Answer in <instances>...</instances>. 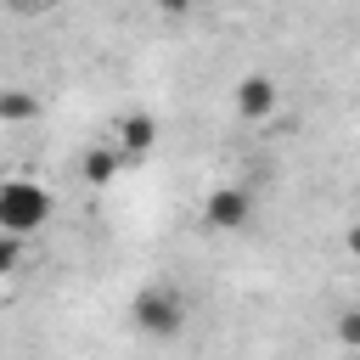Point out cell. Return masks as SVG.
I'll return each mask as SVG.
<instances>
[{
  "mask_svg": "<svg viewBox=\"0 0 360 360\" xmlns=\"http://www.w3.org/2000/svg\"><path fill=\"white\" fill-rule=\"evenodd\" d=\"M197 6H202V0H158L163 17H186V11H197Z\"/></svg>",
  "mask_w": 360,
  "mask_h": 360,
  "instance_id": "30bf717a",
  "label": "cell"
},
{
  "mask_svg": "<svg viewBox=\"0 0 360 360\" xmlns=\"http://www.w3.org/2000/svg\"><path fill=\"white\" fill-rule=\"evenodd\" d=\"M248 219H253L248 186H214L202 197V231H248Z\"/></svg>",
  "mask_w": 360,
  "mask_h": 360,
  "instance_id": "3957f363",
  "label": "cell"
},
{
  "mask_svg": "<svg viewBox=\"0 0 360 360\" xmlns=\"http://www.w3.org/2000/svg\"><path fill=\"white\" fill-rule=\"evenodd\" d=\"M231 101H236V118L264 124V118H276V107H281V84H276L270 73H242L236 90H231Z\"/></svg>",
  "mask_w": 360,
  "mask_h": 360,
  "instance_id": "277c9868",
  "label": "cell"
},
{
  "mask_svg": "<svg viewBox=\"0 0 360 360\" xmlns=\"http://www.w3.org/2000/svg\"><path fill=\"white\" fill-rule=\"evenodd\" d=\"M39 112H45V101L28 84H6L0 90V124H34Z\"/></svg>",
  "mask_w": 360,
  "mask_h": 360,
  "instance_id": "52a82bcc",
  "label": "cell"
},
{
  "mask_svg": "<svg viewBox=\"0 0 360 360\" xmlns=\"http://www.w3.org/2000/svg\"><path fill=\"white\" fill-rule=\"evenodd\" d=\"M11 6H17V11H56L62 0H11Z\"/></svg>",
  "mask_w": 360,
  "mask_h": 360,
  "instance_id": "8fae6325",
  "label": "cell"
},
{
  "mask_svg": "<svg viewBox=\"0 0 360 360\" xmlns=\"http://www.w3.org/2000/svg\"><path fill=\"white\" fill-rule=\"evenodd\" d=\"M129 326L141 332V338H180L186 332V292L180 287H169V281H152V287H141L135 298H129Z\"/></svg>",
  "mask_w": 360,
  "mask_h": 360,
  "instance_id": "7a4b0ae2",
  "label": "cell"
},
{
  "mask_svg": "<svg viewBox=\"0 0 360 360\" xmlns=\"http://www.w3.org/2000/svg\"><path fill=\"white\" fill-rule=\"evenodd\" d=\"M17 270H22V236H6L0 231V281L17 276Z\"/></svg>",
  "mask_w": 360,
  "mask_h": 360,
  "instance_id": "9c48e42d",
  "label": "cell"
},
{
  "mask_svg": "<svg viewBox=\"0 0 360 360\" xmlns=\"http://www.w3.org/2000/svg\"><path fill=\"white\" fill-rule=\"evenodd\" d=\"M338 343H343L349 354H360V304H349V309L338 315Z\"/></svg>",
  "mask_w": 360,
  "mask_h": 360,
  "instance_id": "ba28073f",
  "label": "cell"
},
{
  "mask_svg": "<svg viewBox=\"0 0 360 360\" xmlns=\"http://www.w3.org/2000/svg\"><path fill=\"white\" fill-rule=\"evenodd\" d=\"M112 146H118L124 158H146V152L158 146V118H152V112H124V118L112 124Z\"/></svg>",
  "mask_w": 360,
  "mask_h": 360,
  "instance_id": "5b68a950",
  "label": "cell"
},
{
  "mask_svg": "<svg viewBox=\"0 0 360 360\" xmlns=\"http://www.w3.org/2000/svg\"><path fill=\"white\" fill-rule=\"evenodd\" d=\"M343 248H349V253H354V259H360V219H354V225H349V231H343Z\"/></svg>",
  "mask_w": 360,
  "mask_h": 360,
  "instance_id": "7c38bea8",
  "label": "cell"
},
{
  "mask_svg": "<svg viewBox=\"0 0 360 360\" xmlns=\"http://www.w3.org/2000/svg\"><path fill=\"white\" fill-rule=\"evenodd\" d=\"M51 214H56V197L39 186V180H28V174H6L0 180V231L6 236H39L45 225H51Z\"/></svg>",
  "mask_w": 360,
  "mask_h": 360,
  "instance_id": "6da1fadb",
  "label": "cell"
},
{
  "mask_svg": "<svg viewBox=\"0 0 360 360\" xmlns=\"http://www.w3.org/2000/svg\"><path fill=\"white\" fill-rule=\"evenodd\" d=\"M124 163H129V158H124V152L107 141V146H84V158H79V174H84L90 186H112Z\"/></svg>",
  "mask_w": 360,
  "mask_h": 360,
  "instance_id": "8992f818",
  "label": "cell"
}]
</instances>
